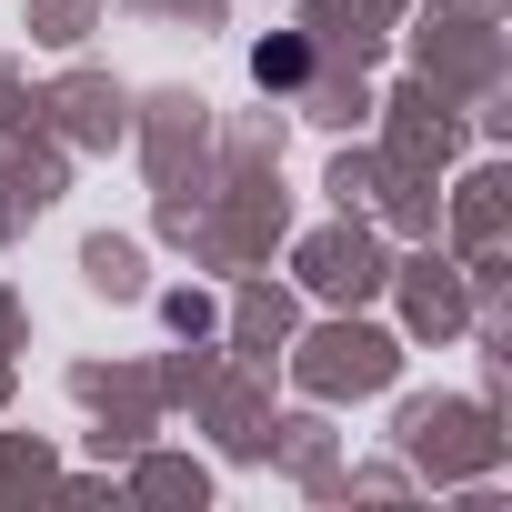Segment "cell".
Masks as SVG:
<instances>
[{"mask_svg": "<svg viewBox=\"0 0 512 512\" xmlns=\"http://www.w3.org/2000/svg\"><path fill=\"white\" fill-rule=\"evenodd\" d=\"M251 71H262V81H272V91H292V81H302V71H312V51H302V41H292V31H272V41H262V51H251Z\"/></svg>", "mask_w": 512, "mask_h": 512, "instance_id": "6da1fadb", "label": "cell"}]
</instances>
